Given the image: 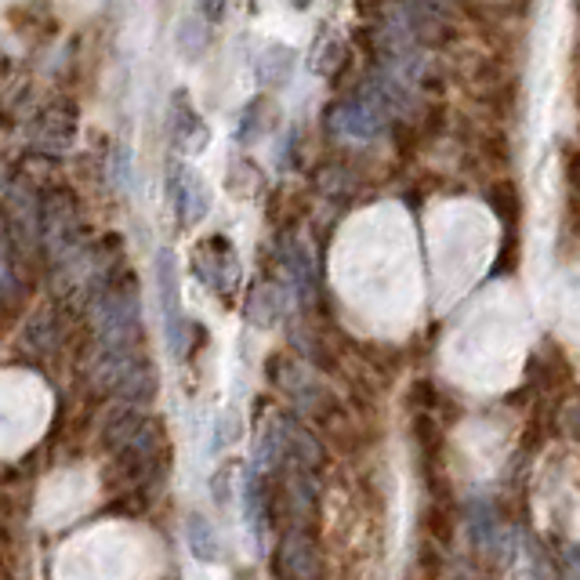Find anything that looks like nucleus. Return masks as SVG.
<instances>
[{
  "label": "nucleus",
  "instance_id": "1",
  "mask_svg": "<svg viewBox=\"0 0 580 580\" xmlns=\"http://www.w3.org/2000/svg\"><path fill=\"white\" fill-rule=\"evenodd\" d=\"M265 378L276 384V392L287 395L291 406L298 414L327 417V411L334 406V395L323 384L320 374H316L309 363H301L294 356H283V352H276V356L265 363Z\"/></svg>",
  "mask_w": 580,
  "mask_h": 580
},
{
  "label": "nucleus",
  "instance_id": "2",
  "mask_svg": "<svg viewBox=\"0 0 580 580\" xmlns=\"http://www.w3.org/2000/svg\"><path fill=\"white\" fill-rule=\"evenodd\" d=\"M156 294H161V312H164V331L170 352L181 359L189 356V338L197 334V323L186 320L181 312V283H178V258L175 250H161L156 255Z\"/></svg>",
  "mask_w": 580,
  "mask_h": 580
},
{
  "label": "nucleus",
  "instance_id": "3",
  "mask_svg": "<svg viewBox=\"0 0 580 580\" xmlns=\"http://www.w3.org/2000/svg\"><path fill=\"white\" fill-rule=\"evenodd\" d=\"M192 269H197L200 283L218 294V298H233L236 287H240V255L229 236H208L192 250Z\"/></svg>",
  "mask_w": 580,
  "mask_h": 580
},
{
  "label": "nucleus",
  "instance_id": "4",
  "mask_svg": "<svg viewBox=\"0 0 580 580\" xmlns=\"http://www.w3.org/2000/svg\"><path fill=\"white\" fill-rule=\"evenodd\" d=\"M384 113L374 106L367 95H352V98H338L331 109L323 113L327 131L341 142H374L384 131Z\"/></svg>",
  "mask_w": 580,
  "mask_h": 580
},
{
  "label": "nucleus",
  "instance_id": "5",
  "mask_svg": "<svg viewBox=\"0 0 580 580\" xmlns=\"http://www.w3.org/2000/svg\"><path fill=\"white\" fill-rule=\"evenodd\" d=\"M167 197H170V208H175V218L178 225H200L208 218L211 211V189L208 181H203L200 170H192L186 164H170V175H167Z\"/></svg>",
  "mask_w": 580,
  "mask_h": 580
},
{
  "label": "nucleus",
  "instance_id": "6",
  "mask_svg": "<svg viewBox=\"0 0 580 580\" xmlns=\"http://www.w3.org/2000/svg\"><path fill=\"white\" fill-rule=\"evenodd\" d=\"M272 425H276V436H280L283 464H294L298 472L320 469V464H323V447H320V439H316L298 417L280 414V417H272Z\"/></svg>",
  "mask_w": 580,
  "mask_h": 580
},
{
  "label": "nucleus",
  "instance_id": "7",
  "mask_svg": "<svg viewBox=\"0 0 580 580\" xmlns=\"http://www.w3.org/2000/svg\"><path fill=\"white\" fill-rule=\"evenodd\" d=\"M73 139H76V106L70 98L51 102L37 117V123H33V142H37V150L44 153L70 150Z\"/></svg>",
  "mask_w": 580,
  "mask_h": 580
},
{
  "label": "nucleus",
  "instance_id": "8",
  "mask_svg": "<svg viewBox=\"0 0 580 580\" xmlns=\"http://www.w3.org/2000/svg\"><path fill=\"white\" fill-rule=\"evenodd\" d=\"M280 265L287 272V283H291V291L298 294V301L312 305L316 301V261H312V250L305 247V240H298V236L280 240Z\"/></svg>",
  "mask_w": 580,
  "mask_h": 580
},
{
  "label": "nucleus",
  "instance_id": "9",
  "mask_svg": "<svg viewBox=\"0 0 580 580\" xmlns=\"http://www.w3.org/2000/svg\"><path fill=\"white\" fill-rule=\"evenodd\" d=\"M170 134H175V145L181 153H200L211 139L208 123H203L200 113L192 109L186 91H178V95L170 98Z\"/></svg>",
  "mask_w": 580,
  "mask_h": 580
},
{
  "label": "nucleus",
  "instance_id": "10",
  "mask_svg": "<svg viewBox=\"0 0 580 580\" xmlns=\"http://www.w3.org/2000/svg\"><path fill=\"white\" fill-rule=\"evenodd\" d=\"M244 316H247L250 327H258V331H272V327H280L283 316H287V291L276 287V283L258 287L255 294H250Z\"/></svg>",
  "mask_w": 580,
  "mask_h": 580
},
{
  "label": "nucleus",
  "instance_id": "11",
  "mask_svg": "<svg viewBox=\"0 0 580 580\" xmlns=\"http://www.w3.org/2000/svg\"><path fill=\"white\" fill-rule=\"evenodd\" d=\"M145 421H150V417H145L139 406H131V403L109 411L106 421H102V442H106V450H113V453L123 450L145 428Z\"/></svg>",
  "mask_w": 580,
  "mask_h": 580
},
{
  "label": "nucleus",
  "instance_id": "12",
  "mask_svg": "<svg viewBox=\"0 0 580 580\" xmlns=\"http://www.w3.org/2000/svg\"><path fill=\"white\" fill-rule=\"evenodd\" d=\"M186 544L192 552V559L200 563H218L222 559V537L214 530V522L200 511H189L186 516Z\"/></svg>",
  "mask_w": 580,
  "mask_h": 580
},
{
  "label": "nucleus",
  "instance_id": "13",
  "mask_svg": "<svg viewBox=\"0 0 580 580\" xmlns=\"http://www.w3.org/2000/svg\"><path fill=\"white\" fill-rule=\"evenodd\" d=\"M294 66H298V55L287 44H269L258 59V81L261 87H287L294 76Z\"/></svg>",
  "mask_w": 580,
  "mask_h": 580
},
{
  "label": "nucleus",
  "instance_id": "14",
  "mask_svg": "<svg viewBox=\"0 0 580 580\" xmlns=\"http://www.w3.org/2000/svg\"><path fill=\"white\" fill-rule=\"evenodd\" d=\"M244 519L247 526L255 530V537H261V530H265V511H269V494H265V475L247 469L244 472Z\"/></svg>",
  "mask_w": 580,
  "mask_h": 580
},
{
  "label": "nucleus",
  "instance_id": "15",
  "mask_svg": "<svg viewBox=\"0 0 580 580\" xmlns=\"http://www.w3.org/2000/svg\"><path fill=\"white\" fill-rule=\"evenodd\" d=\"M280 566L291 580H309L316 573V552H312V544L305 541V533L287 537V544H283V552H280Z\"/></svg>",
  "mask_w": 580,
  "mask_h": 580
},
{
  "label": "nucleus",
  "instance_id": "16",
  "mask_svg": "<svg viewBox=\"0 0 580 580\" xmlns=\"http://www.w3.org/2000/svg\"><path fill=\"white\" fill-rule=\"evenodd\" d=\"M341 66H348L345 44H341L334 33H320V40H316V48H312V70L323 76H334Z\"/></svg>",
  "mask_w": 580,
  "mask_h": 580
},
{
  "label": "nucleus",
  "instance_id": "17",
  "mask_svg": "<svg viewBox=\"0 0 580 580\" xmlns=\"http://www.w3.org/2000/svg\"><path fill=\"white\" fill-rule=\"evenodd\" d=\"M497 530H500V519H497L494 505L486 497H475L469 505V533H472V541L475 544H490L497 537Z\"/></svg>",
  "mask_w": 580,
  "mask_h": 580
},
{
  "label": "nucleus",
  "instance_id": "18",
  "mask_svg": "<svg viewBox=\"0 0 580 580\" xmlns=\"http://www.w3.org/2000/svg\"><path fill=\"white\" fill-rule=\"evenodd\" d=\"M265 113H269V102H265V98H255V102H247V106H244V113H240V128H236V139H240L244 145L258 142L261 134L269 131V120H265Z\"/></svg>",
  "mask_w": 580,
  "mask_h": 580
},
{
  "label": "nucleus",
  "instance_id": "19",
  "mask_svg": "<svg viewBox=\"0 0 580 580\" xmlns=\"http://www.w3.org/2000/svg\"><path fill=\"white\" fill-rule=\"evenodd\" d=\"M244 439V417L240 411H222L218 417H214V450H229L233 442Z\"/></svg>",
  "mask_w": 580,
  "mask_h": 580
},
{
  "label": "nucleus",
  "instance_id": "20",
  "mask_svg": "<svg viewBox=\"0 0 580 580\" xmlns=\"http://www.w3.org/2000/svg\"><path fill=\"white\" fill-rule=\"evenodd\" d=\"M178 48L189 55V59H200L203 48H208V29H203V22L189 19L178 26Z\"/></svg>",
  "mask_w": 580,
  "mask_h": 580
},
{
  "label": "nucleus",
  "instance_id": "21",
  "mask_svg": "<svg viewBox=\"0 0 580 580\" xmlns=\"http://www.w3.org/2000/svg\"><path fill=\"white\" fill-rule=\"evenodd\" d=\"M233 480H236V464H222V469L211 475V497L218 500V505H229L233 500Z\"/></svg>",
  "mask_w": 580,
  "mask_h": 580
},
{
  "label": "nucleus",
  "instance_id": "22",
  "mask_svg": "<svg viewBox=\"0 0 580 580\" xmlns=\"http://www.w3.org/2000/svg\"><path fill=\"white\" fill-rule=\"evenodd\" d=\"M113 181H117L120 189H128L131 181V167H128V150H117V156H113Z\"/></svg>",
  "mask_w": 580,
  "mask_h": 580
},
{
  "label": "nucleus",
  "instance_id": "23",
  "mask_svg": "<svg viewBox=\"0 0 580 580\" xmlns=\"http://www.w3.org/2000/svg\"><path fill=\"white\" fill-rule=\"evenodd\" d=\"M225 4H229V0H200L203 22H222L225 19Z\"/></svg>",
  "mask_w": 580,
  "mask_h": 580
},
{
  "label": "nucleus",
  "instance_id": "24",
  "mask_svg": "<svg viewBox=\"0 0 580 580\" xmlns=\"http://www.w3.org/2000/svg\"><path fill=\"white\" fill-rule=\"evenodd\" d=\"M384 8H389V0H356V11L359 15H384Z\"/></svg>",
  "mask_w": 580,
  "mask_h": 580
},
{
  "label": "nucleus",
  "instance_id": "25",
  "mask_svg": "<svg viewBox=\"0 0 580 580\" xmlns=\"http://www.w3.org/2000/svg\"><path fill=\"white\" fill-rule=\"evenodd\" d=\"M566 573H570V580H580V548L566 552Z\"/></svg>",
  "mask_w": 580,
  "mask_h": 580
},
{
  "label": "nucleus",
  "instance_id": "26",
  "mask_svg": "<svg viewBox=\"0 0 580 580\" xmlns=\"http://www.w3.org/2000/svg\"><path fill=\"white\" fill-rule=\"evenodd\" d=\"M566 425H570V431L580 439V406H573L570 411V417H566Z\"/></svg>",
  "mask_w": 580,
  "mask_h": 580
},
{
  "label": "nucleus",
  "instance_id": "27",
  "mask_svg": "<svg viewBox=\"0 0 580 580\" xmlns=\"http://www.w3.org/2000/svg\"><path fill=\"white\" fill-rule=\"evenodd\" d=\"M291 8H298V11H305V8H312V0H287Z\"/></svg>",
  "mask_w": 580,
  "mask_h": 580
}]
</instances>
